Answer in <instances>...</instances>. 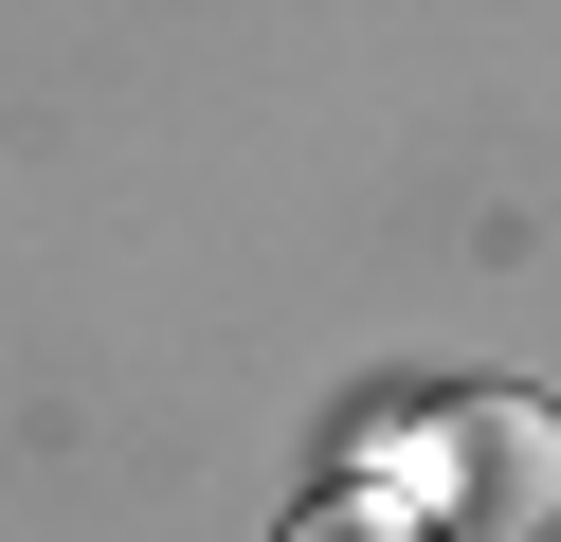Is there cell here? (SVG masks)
<instances>
[{
	"label": "cell",
	"mask_w": 561,
	"mask_h": 542,
	"mask_svg": "<svg viewBox=\"0 0 561 542\" xmlns=\"http://www.w3.org/2000/svg\"><path fill=\"white\" fill-rule=\"evenodd\" d=\"M380 506L435 542H543L561 524V416L543 397H453V416L380 434Z\"/></svg>",
	"instance_id": "obj_1"
},
{
	"label": "cell",
	"mask_w": 561,
	"mask_h": 542,
	"mask_svg": "<svg viewBox=\"0 0 561 542\" xmlns=\"http://www.w3.org/2000/svg\"><path fill=\"white\" fill-rule=\"evenodd\" d=\"M290 542H435V524H399V506H380V488H344V506H308Z\"/></svg>",
	"instance_id": "obj_2"
}]
</instances>
